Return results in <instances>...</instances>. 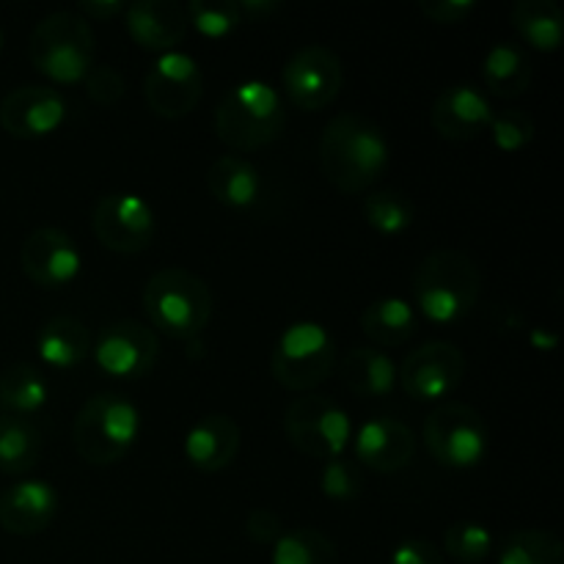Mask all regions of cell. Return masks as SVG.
Segmentation results:
<instances>
[{
	"label": "cell",
	"instance_id": "cell-1",
	"mask_svg": "<svg viewBox=\"0 0 564 564\" xmlns=\"http://www.w3.org/2000/svg\"><path fill=\"white\" fill-rule=\"evenodd\" d=\"M391 147L386 132L364 113H339L319 138V165L330 185L345 193L372 187L389 169Z\"/></svg>",
	"mask_w": 564,
	"mask_h": 564
},
{
	"label": "cell",
	"instance_id": "cell-14",
	"mask_svg": "<svg viewBox=\"0 0 564 564\" xmlns=\"http://www.w3.org/2000/svg\"><path fill=\"white\" fill-rule=\"evenodd\" d=\"M345 83V66L334 50L323 44L301 47L284 66V88L303 110H319L334 102Z\"/></svg>",
	"mask_w": 564,
	"mask_h": 564
},
{
	"label": "cell",
	"instance_id": "cell-32",
	"mask_svg": "<svg viewBox=\"0 0 564 564\" xmlns=\"http://www.w3.org/2000/svg\"><path fill=\"white\" fill-rule=\"evenodd\" d=\"M364 215H367L369 226L383 235H400L416 218V209L408 193L402 191H378L369 193L367 202H364Z\"/></svg>",
	"mask_w": 564,
	"mask_h": 564
},
{
	"label": "cell",
	"instance_id": "cell-9",
	"mask_svg": "<svg viewBox=\"0 0 564 564\" xmlns=\"http://www.w3.org/2000/svg\"><path fill=\"white\" fill-rule=\"evenodd\" d=\"M286 438L314 460H336L350 441V416L330 397H297L284 413Z\"/></svg>",
	"mask_w": 564,
	"mask_h": 564
},
{
	"label": "cell",
	"instance_id": "cell-40",
	"mask_svg": "<svg viewBox=\"0 0 564 564\" xmlns=\"http://www.w3.org/2000/svg\"><path fill=\"white\" fill-rule=\"evenodd\" d=\"M391 564H446L441 551L435 549L430 540H405V543L397 545V551L391 554Z\"/></svg>",
	"mask_w": 564,
	"mask_h": 564
},
{
	"label": "cell",
	"instance_id": "cell-44",
	"mask_svg": "<svg viewBox=\"0 0 564 564\" xmlns=\"http://www.w3.org/2000/svg\"><path fill=\"white\" fill-rule=\"evenodd\" d=\"M0 50H3V31H0Z\"/></svg>",
	"mask_w": 564,
	"mask_h": 564
},
{
	"label": "cell",
	"instance_id": "cell-36",
	"mask_svg": "<svg viewBox=\"0 0 564 564\" xmlns=\"http://www.w3.org/2000/svg\"><path fill=\"white\" fill-rule=\"evenodd\" d=\"M361 468L352 460H345V457H336V460L325 463L323 474H319V490H323L328 499H356L361 494Z\"/></svg>",
	"mask_w": 564,
	"mask_h": 564
},
{
	"label": "cell",
	"instance_id": "cell-42",
	"mask_svg": "<svg viewBox=\"0 0 564 564\" xmlns=\"http://www.w3.org/2000/svg\"><path fill=\"white\" fill-rule=\"evenodd\" d=\"M240 6V14H251V17H264L270 14V11L279 9V3L275 0H242Z\"/></svg>",
	"mask_w": 564,
	"mask_h": 564
},
{
	"label": "cell",
	"instance_id": "cell-27",
	"mask_svg": "<svg viewBox=\"0 0 564 564\" xmlns=\"http://www.w3.org/2000/svg\"><path fill=\"white\" fill-rule=\"evenodd\" d=\"M512 28L534 50L554 53L564 36V14L554 0H518L512 6Z\"/></svg>",
	"mask_w": 564,
	"mask_h": 564
},
{
	"label": "cell",
	"instance_id": "cell-35",
	"mask_svg": "<svg viewBox=\"0 0 564 564\" xmlns=\"http://www.w3.org/2000/svg\"><path fill=\"white\" fill-rule=\"evenodd\" d=\"M490 135L501 152H518L527 143H532L534 121L527 110H501V113H494Z\"/></svg>",
	"mask_w": 564,
	"mask_h": 564
},
{
	"label": "cell",
	"instance_id": "cell-39",
	"mask_svg": "<svg viewBox=\"0 0 564 564\" xmlns=\"http://www.w3.org/2000/svg\"><path fill=\"white\" fill-rule=\"evenodd\" d=\"M246 534L253 540V543H275V540L284 534V527H281V518L275 516L273 510H264V507H259V510H253L251 516H248L246 521Z\"/></svg>",
	"mask_w": 564,
	"mask_h": 564
},
{
	"label": "cell",
	"instance_id": "cell-33",
	"mask_svg": "<svg viewBox=\"0 0 564 564\" xmlns=\"http://www.w3.org/2000/svg\"><path fill=\"white\" fill-rule=\"evenodd\" d=\"M444 545L446 551H449L452 560L463 564H477L488 560L490 551H494V534H490V529L482 527V523L460 521L452 523V527L446 529Z\"/></svg>",
	"mask_w": 564,
	"mask_h": 564
},
{
	"label": "cell",
	"instance_id": "cell-21",
	"mask_svg": "<svg viewBox=\"0 0 564 564\" xmlns=\"http://www.w3.org/2000/svg\"><path fill=\"white\" fill-rule=\"evenodd\" d=\"M240 452V427L226 413L198 419L185 435V455L198 471H224Z\"/></svg>",
	"mask_w": 564,
	"mask_h": 564
},
{
	"label": "cell",
	"instance_id": "cell-24",
	"mask_svg": "<svg viewBox=\"0 0 564 564\" xmlns=\"http://www.w3.org/2000/svg\"><path fill=\"white\" fill-rule=\"evenodd\" d=\"M36 350L44 364L58 369H69L80 364L91 352V330L69 314H58L39 330Z\"/></svg>",
	"mask_w": 564,
	"mask_h": 564
},
{
	"label": "cell",
	"instance_id": "cell-16",
	"mask_svg": "<svg viewBox=\"0 0 564 564\" xmlns=\"http://www.w3.org/2000/svg\"><path fill=\"white\" fill-rule=\"evenodd\" d=\"M66 102L50 86H20L0 102V124L14 138H44L58 130Z\"/></svg>",
	"mask_w": 564,
	"mask_h": 564
},
{
	"label": "cell",
	"instance_id": "cell-23",
	"mask_svg": "<svg viewBox=\"0 0 564 564\" xmlns=\"http://www.w3.org/2000/svg\"><path fill=\"white\" fill-rule=\"evenodd\" d=\"M341 380L356 397L378 400V397H389L394 391L397 367L386 352L375 350V347H356L347 352Z\"/></svg>",
	"mask_w": 564,
	"mask_h": 564
},
{
	"label": "cell",
	"instance_id": "cell-2",
	"mask_svg": "<svg viewBox=\"0 0 564 564\" xmlns=\"http://www.w3.org/2000/svg\"><path fill=\"white\" fill-rule=\"evenodd\" d=\"M482 292V273L466 251L438 248L419 262L413 273V297L419 312L438 325L471 314Z\"/></svg>",
	"mask_w": 564,
	"mask_h": 564
},
{
	"label": "cell",
	"instance_id": "cell-11",
	"mask_svg": "<svg viewBox=\"0 0 564 564\" xmlns=\"http://www.w3.org/2000/svg\"><path fill=\"white\" fill-rule=\"evenodd\" d=\"M204 77L196 58L187 53H165L143 77V99L163 119H182L198 105Z\"/></svg>",
	"mask_w": 564,
	"mask_h": 564
},
{
	"label": "cell",
	"instance_id": "cell-25",
	"mask_svg": "<svg viewBox=\"0 0 564 564\" xmlns=\"http://www.w3.org/2000/svg\"><path fill=\"white\" fill-rule=\"evenodd\" d=\"M361 330L380 347L405 345L419 330L416 308L405 297H380L364 308Z\"/></svg>",
	"mask_w": 564,
	"mask_h": 564
},
{
	"label": "cell",
	"instance_id": "cell-15",
	"mask_svg": "<svg viewBox=\"0 0 564 564\" xmlns=\"http://www.w3.org/2000/svg\"><path fill=\"white\" fill-rule=\"evenodd\" d=\"M22 270L33 284L44 286V290H58V286L72 284L80 273V248L75 246L64 229L55 226H42V229L31 231L22 242L20 251Z\"/></svg>",
	"mask_w": 564,
	"mask_h": 564
},
{
	"label": "cell",
	"instance_id": "cell-31",
	"mask_svg": "<svg viewBox=\"0 0 564 564\" xmlns=\"http://www.w3.org/2000/svg\"><path fill=\"white\" fill-rule=\"evenodd\" d=\"M499 564H564V545L543 529H521L501 543Z\"/></svg>",
	"mask_w": 564,
	"mask_h": 564
},
{
	"label": "cell",
	"instance_id": "cell-38",
	"mask_svg": "<svg viewBox=\"0 0 564 564\" xmlns=\"http://www.w3.org/2000/svg\"><path fill=\"white\" fill-rule=\"evenodd\" d=\"M419 9L427 20L441 22V25H455L477 9V0H419Z\"/></svg>",
	"mask_w": 564,
	"mask_h": 564
},
{
	"label": "cell",
	"instance_id": "cell-34",
	"mask_svg": "<svg viewBox=\"0 0 564 564\" xmlns=\"http://www.w3.org/2000/svg\"><path fill=\"white\" fill-rule=\"evenodd\" d=\"M187 22L198 28L204 36H226L240 25L242 14L235 0H191L185 6Z\"/></svg>",
	"mask_w": 564,
	"mask_h": 564
},
{
	"label": "cell",
	"instance_id": "cell-13",
	"mask_svg": "<svg viewBox=\"0 0 564 564\" xmlns=\"http://www.w3.org/2000/svg\"><path fill=\"white\" fill-rule=\"evenodd\" d=\"M158 356V336L138 319H116L99 334L97 345H94V361L110 378H143L154 369Z\"/></svg>",
	"mask_w": 564,
	"mask_h": 564
},
{
	"label": "cell",
	"instance_id": "cell-10",
	"mask_svg": "<svg viewBox=\"0 0 564 564\" xmlns=\"http://www.w3.org/2000/svg\"><path fill=\"white\" fill-rule=\"evenodd\" d=\"M91 226L97 240L110 251L141 253L154 237V213L135 193H108L94 204Z\"/></svg>",
	"mask_w": 564,
	"mask_h": 564
},
{
	"label": "cell",
	"instance_id": "cell-8",
	"mask_svg": "<svg viewBox=\"0 0 564 564\" xmlns=\"http://www.w3.org/2000/svg\"><path fill=\"white\" fill-rule=\"evenodd\" d=\"M424 444L446 468H474L488 455L485 419L463 402H444L424 419Z\"/></svg>",
	"mask_w": 564,
	"mask_h": 564
},
{
	"label": "cell",
	"instance_id": "cell-41",
	"mask_svg": "<svg viewBox=\"0 0 564 564\" xmlns=\"http://www.w3.org/2000/svg\"><path fill=\"white\" fill-rule=\"evenodd\" d=\"M121 11H124L121 0H83V3H77V14L91 17V20H113Z\"/></svg>",
	"mask_w": 564,
	"mask_h": 564
},
{
	"label": "cell",
	"instance_id": "cell-28",
	"mask_svg": "<svg viewBox=\"0 0 564 564\" xmlns=\"http://www.w3.org/2000/svg\"><path fill=\"white\" fill-rule=\"evenodd\" d=\"M47 397V380L31 364H14L0 375V408L11 416H28V413L42 411Z\"/></svg>",
	"mask_w": 564,
	"mask_h": 564
},
{
	"label": "cell",
	"instance_id": "cell-12",
	"mask_svg": "<svg viewBox=\"0 0 564 564\" xmlns=\"http://www.w3.org/2000/svg\"><path fill=\"white\" fill-rule=\"evenodd\" d=\"M463 375H466V358L460 347L452 341H427L402 361L397 380L408 397L433 402L449 397L460 386Z\"/></svg>",
	"mask_w": 564,
	"mask_h": 564
},
{
	"label": "cell",
	"instance_id": "cell-17",
	"mask_svg": "<svg viewBox=\"0 0 564 564\" xmlns=\"http://www.w3.org/2000/svg\"><path fill=\"white\" fill-rule=\"evenodd\" d=\"M430 121L446 141H474L494 121V108L482 91L468 83H457L438 94Z\"/></svg>",
	"mask_w": 564,
	"mask_h": 564
},
{
	"label": "cell",
	"instance_id": "cell-26",
	"mask_svg": "<svg viewBox=\"0 0 564 564\" xmlns=\"http://www.w3.org/2000/svg\"><path fill=\"white\" fill-rule=\"evenodd\" d=\"M207 187L226 207L246 209L259 196V171L240 154H224L209 165Z\"/></svg>",
	"mask_w": 564,
	"mask_h": 564
},
{
	"label": "cell",
	"instance_id": "cell-6",
	"mask_svg": "<svg viewBox=\"0 0 564 564\" xmlns=\"http://www.w3.org/2000/svg\"><path fill=\"white\" fill-rule=\"evenodd\" d=\"M31 64L55 83L86 80L97 55L91 25L77 11H53L36 22L28 39Z\"/></svg>",
	"mask_w": 564,
	"mask_h": 564
},
{
	"label": "cell",
	"instance_id": "cell-30",
	"mask_svg": "<svg viewBox=\"0 0 564 564\" xmlns=\"http://www.w3.org/2000/svg\"><path fill=\"white\" fill-rule=\"evenodd\" d=\"M273 564H339V551L317 529H292L273 543Z\"/></svg>",
	"mask_w": 564,
	"mask_h": 564
},
{
	"label": "cell",
	"instance_id": "cell-22",
	"mask_svg": "<svg viewBox=\"0 0 564 564\" xmlns=\"http://www.w3.org/2000/svg\"><path fill=\"white\" fill-rule=\"evenodd\" d=\"M534 75L532 58L516 42H499L482 61V80L496 97L516 99L529 88Z\"/></svg>",
	"mask_w": 564,
	"mask_h": 564
},
{
	"label": "cell",
	"instance_id": "cell-19",
	"mask_svg": "<svg viewBox=\"0 0 564 564\" xmlns=\"http://www.w3.org/2000/svg\"><path fill=\"white\" fill-rule=\"evenodd\" d=\"M416 455V438L400 419L378 416L364 424L356 435V457L361 466L380 474H394L405 468Z\"/></svg>",
	"mask_w": 564,
	"mask_h": 564
},
{
	"label": "cell",
	"instance_id": "cell-5",
	"mask_svg": "<svg viewBox=\"0 0 564 564\" xmlns=\"http://www.w3.org/2000/svg\"><path fill=\"white\" fill-rule=\"evenodd\" d=\"M143 308L171 339H196L213 317V292L185 268H163L143 286Z\"/></svg>",
	"mask_w": 564,
	"mask_h": 564
},
{
	"label": "cell",
	"instance_id": "cell-20",
	"mask_svg": "<svg viewBox=\"0 0 564 564\" xmlns=\"http://www.w3.org/2000/svg\"><path fill=\"white\" fill-rule=\"evenodd\" d=\"M127 31L141 47L171 50L187 33L185 6L174 0H135L124 9Z\"/></svg>",
	"mask_w": 564,
	"mask_h": 564
},
{
	"label": "cell",
	"instance_id": "cell-43",
	"mask_svg": "<svg viewBox=\"0 0 564 564\" xmlns=\"http://www.w3.org/2000/svg\"><path fill=\"white\" fill-rule=\"evenodd\" d=\"M532 345L538 347V350L549 352V350H554L556 345H560V336H556L554 330H549V328H534L532 330Z\"/></svg>",
	"mask_w": 564,
	"mask_h": 564
},
{
	"label": "cell",
	"instance_id": "cell-29",
	"mask_svg": "<svg viewBox=\"0 0 564 564\" xmlns=\"http://www.w3.org/2000/svg\"><path fill=\"white\" fill-rule=\"evenodd\" d=\"M42 441H39L36 424L25 416H0V471L25 474L36 466Z\"/></svg>",
	"mask_w": 564,
	"mask_h": 564
},
{
	"label": "cell",
	"instance_id": "cell-37",
	"mask_svg": "<svg viewBox=\"0 0 564 564\" xmlns=\"http://www.w3.org/2000/svg\"><path fill=\"white\" fill-rule=\"evenodd\" d=\"M86 91L97 105H116L127 91V80L116 66H91L86 75Z\"/></svg>",
	"mask_w": 564,
	"mask_h": 564
},
{
	"label": "cell",
	"instance_id": "cell-7",
	"mask_svg": "<svg viewBox=\"0 0 564 564\" xmlns=\"http://www.w3.org/2000/svg\"><path fill=\"white\" fill-rule=\"evenodd\" d=\"M336 367V341L317 323H295L279 336L270 358L273 378L290 391H312Z\"/></svg>",
	"mask_w": 564,
	"mask_h": 564
},
{
	"label": "cell",
	"instance_id": "cell-4",
	"mask_svg": "<svg viewBox=\"0 0 564 564\" xmlns=\"http://www.w3.org/2000/svg\"><path fill=\"white\" fill-rule=\"evenodd\" d=\"M286 124L279 91L264 80H246L229 88L215 110L218 138L231 149L251 152L273 143Z\"/></svg>",
	"mask_w": 564,
	"mask_h": 564
},
{
	"label": "cell",
	"instance_id": "cell-18",
	"mask_svg": "<svg viewBox=\"0 0 564 564\" xmlns=\"http://www.w3.org/2000/svg\"><path fill=\"white\" fill-rule=\"evenodd\" d=\"M58 512V494L44 479H22L0 494V527L17 538L44 532Z\"/></svg>",
	"mask_w": 564,
	"mask_h": 564
},
{
	"label": "cell",
	"instance_id": "cell-3",
	"mask_svg": "<svg viewBox=\"0 0 564 564\" xmlns=\"http://www.w3.org/2000/svg\"><path fill=\"white\" fill-rule=\"evenodd\" d=\"M141 435V413L116 391H102L83 402L72 424L77 455L91 466H110L135 446Z\"/></svg>",
	"mask_w": 564,
	"mask_h": 564
}]
</instances>
